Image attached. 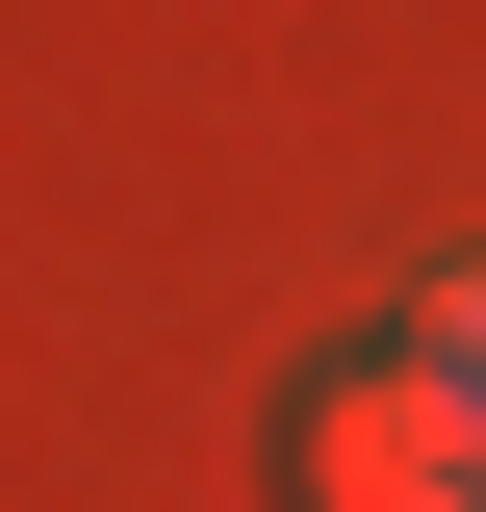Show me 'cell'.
<instances>
[{"mask_svg":"<svg viewBox=\"0 0 486 512\" xmlns=\"http://www.w3.org/2000/svg\"><path fill=\"white\" fill-rule=\"evenodd\" d=\"M307 512H486V410L435 359H359L333 410H307Z\"/></svg>","mask_w":486,"mask_h":512,"instance_id":"obj_1","label":"cell"},{"mask_svg":"<svg viewBox=\"0 0 486 512\" xmlns=\"http://www.w3.org/2000/svg\"><path fill=\"white\" fill-rule=\"evenodd\" d=\"M410 359H435V384H461V410H486V256H461V282H435V333H410Z\"/></svg>","mask_w":486,"mask_h":512,"instance_id":"obj_2","label":"cell"}]
</instances>
